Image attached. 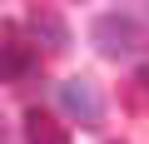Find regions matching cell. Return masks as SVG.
Segmentation results:
<instances>
[{
	"mask_svg": "<svg viewBox=\"0 0 149 144\" xmlns=\"http://www.w3.org/2000/svg\"><path fill=\"white\" fill-rule=\"evenodd\" d=\"M60 109H65L74 124L95 129V124L104 119V95H100L90 80H80V75H74V80H65V85H60Z\"/></svg>",
	"mask_w": 149,
	"mask_h": 144,
	"instance_id": "cell-2",
	"label": "cell"
},
{
	"mask_svg": "<svg viewBox=\"0 0 149 144\" xmlns=\"http://www.w3.org/2000/svg\"><path fill=\"white\" fill-rule=\"evenodd\" d=\"M139 85H144V90H149V60H144V65H139Z\"/></svg>",
	"mask_w": 149,
	"mask_h": 144,
	"instance_id": "cell-6",
	"label": "cell"
},
{
	"mask_svg": "<svg viewBox=\"0 0 149 144\" xmlns=\"http://www.w3.org/2000/svg\"><path fill=\"white\" fill-rule=\"evenodd\" d=\"M25 139L30 144H70V129L50 119L45 109H25Z\"/></svg>",
	"mask_w": 149,
	"mask_h": 144,
	"instance_id": "cell-5",
	"label": "cell"
},
{
	"mask_svg": "<svg viewBox=\"0 0 149 144\" xmlns=\"http://www.w3.org/2000/svg\"><path fill=\"white\" fill-rule=\"evenodd\" d=\"M30 70H35V50H30L15 30H0V85L25 80Z\"/></svg>",
	"mask_w": 149,
	"mask_h": 144,
	"instance_id": "cell-4",
	"label": "cell"
},
{
	"mask_svg": "<svg viewBox=\"0 0 149 144\" xmlns=\"http://www.w3.org/2000/svg\"><path fill=\"white\" fill-rule=\"evenodd\" d=\"M90 40H95V50H100L104 60H129V55L144 50V30H139V20H134V15H119V10L100 15V20L90 25Z\"/></svg>",
	"mask_w": 149,
	"mask_h": 144,
	"instance_id": "cell-1",
	"label": "cell"
},
{
	"mask_svg": "<svg viewBox=\"0 0 149 144\" xmlns=\"http://www.w3.org/2000/svg\"><path fill=\"white\" fill-rule=\"evenodd\" d=\"M30 35L45 50H70V25L60 20V10L50 0H30Z\"/></svg>",
	"mask_w": 149,
	"mask_h": 144,
	"instance_id": "cell-3",
	"label": "cell"
}]
</instances>
